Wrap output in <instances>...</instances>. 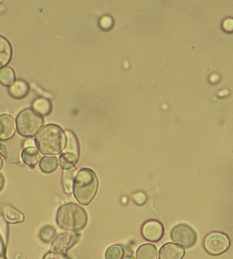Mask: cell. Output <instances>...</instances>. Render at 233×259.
I'll list each match as a JSON object with an SVG mask.
<instances>
[{
	"instance_id": "cell-17",
	"label": "cell",
	"mask_w": 233,
	"mask_h": 259,
	"mask_svg": "<svg viewBox=\"0 0 233 259\" xmlns=\"http://www.w3.org/2000/svg\"><path fill=\"white\" fill-rule=\"evenodd\" d=\"M32 108L40 116H48L52 110V104L48 98L40 97L32 102Z\"/></svg>"
},
{
	"instance_id": "cell-26",
	"label": "cell",
	"mask_w": 233,
	"mask_h": 259,
	"mask_svg": "<svg viewBox=\"0 0 233 259\" xmlns=\"http://www.w3.org/2000/svg\"><path fill=\"white\" fill-rule=\"evenodd\" d=\"M43 259H71L66 254H62V253L54 252V251H50L49 252L45 254Z\"/></svg>"
},
{
	"instance_id": "cell-30",
	"label": "cell",
	"mask_w": 233,
	"mask_h": 259,
	"mask_svg": "<svg viewBox=\"0 0 233 259\" xmlns=\"http://www.w3.org/2000/svg\"><path fill=\"white\" fill-rule=\"evenodd\" d=\"M6 184V179L4 176L0 172V192L4 190V187H5Z\"/></svg>"
},
{
	"instance_id": "cell-21",
	"label": "cell",
	"mask_w": 233,
	"mask_h": 259,
	"mask_svg": "<svg viewBox=\"0 0 233 259\" xmlns=\"http://www.w3.org/2000/svg\"><path fill=\"white\" fill-rule=\"evenodd\" d=\"M16 81V72L11 67L0 69V83L4 86L10 87Z\"/></svg>"
},
{
	"instance_id": "cell-6",
	"label": "cell",
	"mask_w": 233,
	"mask_h": 259,
	"mask_svg": "<svg viewBox=\"0 0 233 259\" xmlns=\"http://www.w3.org/2000/svg\"><path fill=\"white\" fill-rule=\"evenodd\" d=\"M171 238L175 244L182 248H191L196 243L198 236L192 227L188 224H180L172 229Z\"/></svg>"
},
{
	"instance_id": "cell-33",
	"label": "cell",
	"mask_w": 233,
	"mask_h": 259,
	"mask_svg": "<svg viewBox=\"0 0 233 259\" xmlns=\"http://www.w3.org/2000/svg\"><path fill=\"white\" fill-rule=\"evenodd\" d=\"M123 259H136V258H134V257H133V256L128 255V256H126V257H124Z\"/></svg>"
},
{
	"instance_id": "cell-32",
	"label": "cell",
	"mask_w": 233,
	"mask_h": 259,
	"mask_svg": "<svg viewBox=\"0 0 233 259\" xmlns=\"http://www.w3.org/2000/svg\"><path fill=\"white\" fill-rule=\"evenodd\" d=\"M3 166H4V161H3L2 158L0 157V169H2Z\"/></svg>"
},
{
	"instance_id": "cell-4",
	"label": "cell",
	"mask_w": 233,
	"mask_h": 259,
	"mask_svg": "<svg viewBox=\"0 0 233 259\" xmlns=\"http://www.w3.org/2000/svg\"><path fill=\"white\" fill-rule=\"evenodd\" d=\"M16 128L20 136L31 138L35 136L44 123L43 117L33 109L28 108L21 111L16 117Z\"/></svg>"
},
{
	"instance_id": "cell-8",
	"label": "cell",
	"mask_w": 233,
	"mask_h": 259,
	"mask_svg": "<svg viewBox=\"0 0 233 259\" xmlns=\"http://www.w3.org/2000/svg\"><path fill=\"white\" fill-rule=\"evenodd\" d=\"M142 236L148 242H159L164 235V227L163 224L157 220L145 221L142 227Z\"/></svg>"
},
{
	"instance_id": "cell-5",
	"label": "cell",
	"mask_w": 233,
	"mask_h": 259,
	"mask_svg": "<svg viewBox=\"0 0 233 259\" xmlns=\"http://www.w3.org/2000/svg\"><path fill=\"white\" fill-rule=\"evenodd\" d=\"M230 246V239L222 232H212L204 240L206 251L211 255H219L227 251Z\"/></svg>"
},
{
	"instance_id": "cell-11",
	"label": "cell",
	"mask_w": 233,
	"mask_h": 259,
	"mask_svg": "<svg viewBox=\"0 0 233 259\" xmlns=\"http://www.w3.org/2000/svg\"><path fill=\"white\" fill-rule=\"evenodd\" d=\"M2 213L3 216L9 224H19L25 221V214L11 204H4Z\"/></svg>"
},
{
	"instance_id": "cell-7",
	"label": "cell",
	"mask_w": 233,
	"mask_h": 259,
	"mask_svg": "<svg viewBox=\"0 0 233 259\" xmlns=\"http://www.w3.org/2000/svg\"><path fill=\"white\" fill-rule=\"evenodd\" d=\"M80 237V233L75 232L66 231L60 233L51 242V251L66 254L69 250L78 243Z\"/></svg>"
},
{
	"instance_id": "cell-28",
	"label": "cell",
	"mask_w": 233,
	"mask_h": 259,
	"mask_svg": "<svg viewBox=\"0 0 233 259\" xmlns=\"http://www.w3.org/2000/svg\"><path fill=\"white\" fill-rule=\"evenodd\" d=\"M7 245L4 242L2 236H0V259H7Z\"/></svg>"
},
{
	"instance_id": "cell-18",
	"label": "cell",
	"mask_w": 233,
	"mask_h": 259,
	"mask_svg": "<svg viewBox=\"0 0 233 259\" xmlns=\"http://www.w3.org/2000/svg\"><path fill=\"white\" fill-rule=\"evenodd\" d=\"M39 166H40V170L43 174H52L58 168V159L55 156H45L40 160Z\"/></svg>"
},
{
	"instance_id": "cell-9",
	"label": "cell",
	"mask_w": 233,
	"mask_h": 259,
	"mask_svg": "<svg viewBox=\"0 0 233 259\" xmlns=\"http://www.w3.org/2000/svg\"><path fill=\"white\" fill-rule=\"evenodd\" d=\"M15 132L16 125L13 116L7 113L0 115V140H9L14 136Z\"/></svg>"
},
{
	"instance_id": "cell-20",
	"label": "cell",
	"mask_w": 233,
	"mask_h": 259,
	"mask_svg": "<svg viewBox=\"0 0 233 259\" xmlns=\"http://www.w3.org/2000/svg\"><path fill=\"white\" fill-rule=\"evenodd\" d=\"M66 145L63 152L72 153L79 157V149H78V141L75 135L70 131H66Z\"/></svg>"
},
{
	"instance_id": "cell-22",
	"label": "cell",
	"mask_w": 233,
	"mask_h": 259,
	"mask_svg": "<svg viewBox=\"0 0 233 259\" xmlns=\"http://www.w3.org/2000/svg\"><path fill=\"white\" fill-rule=\"evenodd\" d=\"M125 251L120 245H112L105 251V259H123Z\"/></svg>"
},
{
	"instance_id": "cell-1",
	"label": "cell",
	"mask_w": 233,
	"mask_h": 259,
	"mask_svg": "<svg viewBox=\"0 0 233 259\" xmlns=\"http://www.w3.org/2000/svg\"><path fill=\"white\" fill-rule=\"evenodd\" d=\"M34 143L42 154L57 155L60 154L66 147V133L59 125L49 124L37 133Z\"/></svg>"
},
{
	"instance_id": "cell-25",
	"label": "cell",
	"mask_w": 233,
	"mask_h": 259,
	"mask_svg": "<svg viewBox=\"0 0 233 259\" xmlns=\"http://www.w3.org/2000/svg\"><path fill=\"white\" fill-rule=\"evenodd\" d=\"M131 199L137 205H143L148 201V195L144 192H137L132 194Z\"/></svg>"
},
{
	"instance_id": "cell-19",
	"label": "cell",
	"mask_w": 233,
	"mask_h": 259,
	"mask_svg": "<svg viewBox=\"0 0 233 259\" xmlns=\"http://www.w3.org/2000/svg\"><path fill=\"white\" fill-rule=\"evenodd\" d=\"M78 160V156L75 155V154H72V153L63 152V154H60V158H59L60 166L64 170L75 167Z\"/></svg>"
},
{
	"instance_id": "cell-13",
	"label": "cell",
	"mask_w": 233,
	"mask_h": 259,
	"mask_svg": "<svg viewBox=\"0 0 233 259\" xmlns=\"http://www.w3.org/2000/svg\"><path fill=\"white\" fill-rule=\"evenodd\" d=\"M13 57V48L10 42L4 36L0 35V69L10 63Z\"/></svg>"
},
{
	"instance_id": "cell-2",
	"label": "cell",
	"mask_w": 233,
	"mask_h": 259,
	"mask_svg": "<svg viewBox=\"0 0 233 259\" xmlns=\"http://www.w3.org/2000/svg\"><path fill=\"white\" fill-rule=\"evenodd\" d=\"M56 221L60 228L66 231L79 233L87 226L88 216L81 205L70 202L63 204L58 209Z\"/></svg>"
},
{
	"instance_id": "cell-27",
	"label": "cell",
	"mask_w": 233,
	"mask_h": 259,
	"mask_svg": "<svg viewBox=\"0 0 233 259\" xmlns=\"http://www.w3.org/2000/svg\"><path fill=\"white\" fill-rule=\"evenodd\" d=\"M222 28L226 32H232L233 31V19L227 18L222 22Z\"/></svg>"
},
{
	"instance_id": "cell-3",
	"label": "cell",
	"mask_w": 233,
	"mask_h": 259,
	"mask_svg": "<svg viewBox=\"0 0 233 259\" xmlns=\"http://www.w3.org/2000/svg\"><path fill=\"white\" fill-rule=\"evenodd\" d=\"M98 189V180L95 171L81 168L74 181L73 195L78 204L88 205L95 198Z\"/></svg>"
},
{
	"instance_id": "cell-31",
	"label": "cell",
	"mask_w": 233,
	"mask_h": 259,
	"mask_svg": "<svg viewBox=\"0 0 233 259\" xmlns=\"http://www.w3.org/2000/svg\"><path fill=\"white\" fill-rule=\"evenodd\" d=\"M13 259H28V257L22 253H17V254H15Z\"/></svg>"
},
{
	"instance_id": "cell-24",
	"label": "cell",
	"mask_w": 233,
	"mask_h": 259,
	"mask_svg": "<svg viewBox=\"0 0 233 259\" xmlns=\"http://www.w3.org/2000/svg\"><path fill=\"white\" fill-rule=\"evenodd\" d=\"M10 227L9 223L6 221L4 216H0V236H2L6 245H8L9 236H10Z\"/></svg>"
},
{
	"instance_id": "cell-23",
	"label": "cell",
	"mask_w": 233,
	"mask_h": 259,
	"mask_svg": "<svg viewBox=\"0 0 233 259\" xmlns=\"http://www.w3.org/2000/svg\"><path fill=\"white\" fill-rule=\"evenodd\" d=\"M56 232L57 231H56L55 227L53 226H44L40 229V232H39V238L42 242L49 243V242H52L55 238Z\"/></svg>"
},
{
	"instance_id": "cell-15",
	"label": "cell",
	"mask_w": 233,
	"mask_h": 259,
	"mask_svg": "<svg viewBox=\"0 0 233 259\" xmlns=\"http://www.w3.org/2000/svg\"><path fill=\"white\" fill-rule=\"evenodd\" d=\"M76 174L77 169L75 167L63 171L62 184H63V192L66 195H71L73 193L74 181H75Z\"/></svg>"
},
{
	"instance_id": "cell-10",
	"label": "cell",
	"mask_w": 233,
	"mask_h": 259,
	"mask_svg": "<svg viewBox=\"0 0 233 259\" xmlns=\"http://www.w3.org/2000/svg\"><path fill=\"white\" fill-rule=\"evenodd\" d=\"M184 255V248L173 242L164 244L158 252L159 259H182Z\"/></svg>"
},
{
	"instance_id": "cell-14",
	"label": "cell",
	"mask_w": 233,
	"mask_h": 259,
	"mask_svg": "<svg viewBox=\"0 0 233 259\" xmlns=\"http://www.w3.org/2000/svg\"><path fill=\"white\" fill-rule=\"evenodd\" d=\"M21 157H22V161L24 162L25 164L33 168L36 166L37 162L39 161L40 155L38 150L32 146L26 147V148H24L22 154H21Z\"/></svg>"
},
{
	"instance_id": "cell-12",
	"label": "cell",
	"mask_w": 233,
	"mask_h": 259,
	"mask_svg": "<svg viewBox=\"0 0 233 259\" xmlns=\"http://www.w3.org/2000/svg\"><path fill=\"white\" fill-rule=\"evenodd\" d=\"M8 91L9 94L15 99H22L29 94L30 85L25 80L17 79L9 87Z\"/></svg>"
},
{
	"instance_id": "cell-29",
	"label": "cell",
	"mask_w": 233,
	"mask_h": 259,
	"mask_svg": "<svg viewBox=\"0 0 233 259\" xmlns=\"http://www.w3.org/2000/svg\"><path fill=\"white\" fill-rule=\"evenodd\" d=\"M0 157L7 158V150L5 145L0 142Z\"/></svg>"
},
{
	"instance_id": "cell-16",
	"label": "cell",
	"mask_w": 233,
	"mask_h": 259,
	"mask_svg": "<svg viewBox=\"0 0 233 259\" xmlns=\"http://www.w3.org/2000/svg\"><path fill=\"white\" fill-rule=\"evenodd\" d=\"M157 247L151 243L143 244L136 251V259H157Z\"/></svg>"
}]
</instances>
